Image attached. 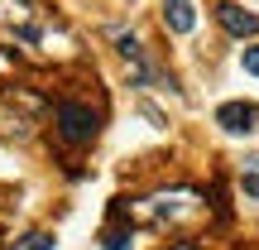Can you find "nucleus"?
Returning a JSON list of instances; mask_svg holds the SVG:
<instances>
[{
	"mask_svg": "<svg viewBox=\"0 0 259 250\" xmlns=\"http://www.w3.org/2000/svg\"><path fill=\"white\" fill-rule=\"evenodd\" d=\"M0 44L10 53L38 58V63H53L58 53H72V34L38 0H0Z\"/></svg>",
	"mask_w": 259,
	"mask_h": 250,
	"instance_id": "nucleus-1",
	"label": "nucleus"
},
{
	"mask_svg": "<svg viewBox=\"0 0 259 250\" xmlns=\"http://www.w3.org/2000/svg\"><path fill=\"white\" fill-rule=\"evenodd\" d=\"M120 217H135V222L144 226H178L187 222V217L202 212V193H192V188H173V193H154V197H139V202H120L115 207Z\"/></svg>",
	"mask_w": 259,
	"mask_h": 250,
	"instance_id": "nucleus-2",
	"label": "nucleus"
},
{
	"mask_svg": "<svg viewBox=\"0 0 259 250\" xmlns=\"http://www.w3.org/2000/svg\"><path fill=\"white\" fill-rule=\"evenodd\" d=\"M53 125H58V135H63L67 145H92V139L101 135V116H96L92 106H82V101H58Z\"/></svg>",
	"mask_w": 259,
	"mask_h": 250,
	"instance_id": "nucleus-3",
	"label": "nucleus"
},
{
	"mask_svg": "<svg viewBox=\"0 0 259 250\" xmlns=\"http://www.w3.org/2000/svg\"><path fill=\"white\" fill-rule=\"evenodd\" d=\"M216 125L226 135H259V106L254 101H226L216 111Z\"/></svg>",
	"mask_w": 259,
	"mask_h": 250,
	"instance_id": "nucleus-4",
	"label": "nucleus"
},
{
	"mask_svg": "<svg viewBox=\"0 0 259 250\" xmlns=\"http://www.w3.org/2000/svg\"><path fill=\"white\" fill-rule=\"evenodd\" d=\"M216 19H221V29H226V34H235V39H254L259 34V15L240 10L235 0H221V5H216Z\"/></svg>",
	"mask_w": 259,
	"mask_h": 250,
	"instance_id": "nucleus-5",
	"label": "nucleus"
},
{
	"mask_svg": "<svg viewBox=\"0 0 259 250\" xmlns=\"http://www.w3.org/2000/svg\"><path fill=\"white\" fill-rule=\"evenodd\" d=\"M163 24L173 29V34H192V29H197L192 0H163Z\"/></svg>",
	"mask_w": 259,
	"mask_h": 250,
	"instance_id": "nucleus-6",
	"label": "nucleus"
},
{
	"mask_svg": "<svg viewBox=\"0 0 259 250\" xmlns=\"http://www.w3.org/2000/svg\"><path fill=\"white\" fill-rule=\"evenodd\" d=\"M0 96H5V106H19V111H29V116L44 111V96H34L29 87H19V82H5V87H0Z\"/></svg>",
	"mask_w": 259,
	"mask_h": 250,
	"instance_id": "nucleus-7",
	"label": "nucleus"
},
{
	"mask_svg": "<svg viewBox=\"0 0 259 250\" xmlns=\"http://www.w3.org/2000/svg\"><path fill=\"white\" fill-rule=\"evenodd\" d=\"M10 250H53V236L48 231H29V236H19Z\"/></svg>",
	"mask_w": 259,
	"mask_h": 250,
	"instance_id": "nucleus-8",
	"label": "nucleus"
},
{
	"mask_svg": "<svg viewBox=\"0 0 259 250\" xmlns=\"http://www.w3.org/2000/svg\"><path fill=\"white\" fill-rule=\"evenodd\" d=\"M101 250H130V236L120 231V226H106L101 231Z\"/></svg>",
	"mask_w": 259,
	"mask_h": 250,
	"instance_id": "nucleus-9",
	"label": "nucleus"
},
{
	"mask_svg": "<svg viewBox=\"0 0 259 250\" xmlns=\"http://www.w3.org/2000/svg\"><path fill=\"white\" fill-rule=\"evenodd\" d=\"M240 63H245V73H254V77H259V44H254V48H245Z\"/></svg>",
	"mask_w": 259,
	"mask_h": 250,
	"instance_id": "nucleus-10",
	"label": "nucleus"
},
{
	"mask_svg": "<svg viewBox=\"0 0 259 250\" xmlns=\"http://www.w3.org/2000/svg\"><path fill=\"white\" fill-rule=\"evenodd\" d=\"M245 193L259 197V168H250V173H245Z\"/></svg>",
	"mask_w": 259,
	"mask_h": 250,
	"instance_id": "nucleus-11",
	"label": "nucleus"
},
{
	"mask_svg": "<svg viewBox=\"0 0 259 250\" xmlns=\"http://www.w3.org/2000/svg\"><path fill=\"white\" fill-rule=\"evenodd\" d=\"M163 250H202L197 241H173V245H163Z\"/></svg>",
	"mask_w": 259,
	"mask_h": 250,
	"instance_id": "nucleus-12",
	"label": "nucleus"
}]
</instances>
